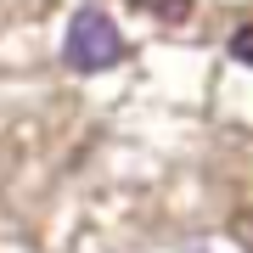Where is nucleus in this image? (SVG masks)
Instances as JSON below:
<instances>
[{
  "mask_svg": "<svg viewBox=\"0 0 253 253\" xmlns=\"http://www.w3.org/2000/svg\"><path fill=\"white\" fill-rule=\"evenodd\" d=\"M129 56L124 34H118V23L107 17L101 6H79L68 23V40H62V62L73 73H107Z\"/></svg>",
  "mask_w": 253,
  "mask_h": 253,
  "instance_id": "f257e3e1",
  "label": "nucleus"
},
{
  "mask_svg": "<svg viewBox=\"0 0 253 253\" xmlns=\"http://www.w3.org/2000/svg\"><path fill=\"white\" fill-rule=\"evenodd\" d=\"M135 6L146 11V17H158L163 28H174V23L191 17V0H135Z\"/></svg>",
  "mask_w": 253,
  "mask_h": 253,
  "instance_id": "f03ea898",
  "label": "nucleus"
},
{
  "mask_svg": "<svg viewBox=\"0 0 253 253\" xmlns=\"http://www.w3.org/2000/svg\"><path fill=\"white\" fill-rule=\"evenodd\" d=\"M231 56H236L242 68H253V23H242V28L231 34Z\"/></svg>",
  "mask_w": 253,
  "mask_h": 253,
  "instance_id": "7ed1b4c3",
  "label": "nucleus"
},
{
  "mask_svg": "<svg viewBox=\"0 0 253 253\" xmlns=\"http://www.w3.org/2000/svg\"><path fill=\"white\" fill-rule=\"evenodd\" d=\"M248 225H253V214H248Z\"/></svg>",
  "mask_w": 253,
  "mask_h": 253,
  "instance_id": "20e7f679",
  "label": "nucleus"
}]
</instances>
